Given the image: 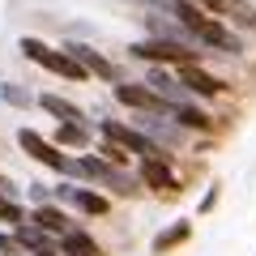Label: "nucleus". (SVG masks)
Returning <instances> with one entry per match:
<instances>
[{
    "mask_svg": "<svg viewBox=\"0 0 256 256\" xmlns=\"http://www.w3.org/2000/svg\"><path fill=\"white\" fill-rule=\"evenodd\" d=\"M18 47H22V56H26V60H34L38 68H47V73H60V77H68V82H86V77H90L82 64L73 60V56L64 52V47L56 52V47H47L43 38H34V34H26Z\"/></svg>",
    "mask_w": 256,
    "mask_h": 256,
    "instance_id": "2",
    "label": "nucleus"
},
{
    "mask_svg": "<svg viewBox=\"0 0 256 256\" xmlns=\"http://www.w3.org/2000/svg\"><path fill=\"white\" fill-rule=\"evenodd\" d=\"M56 196H60V201H73L77 210L90 214V218H107V214H111V201L102 196V192L77 188V184H56Z\"/></svg>",
    "mask_w": 256,
    "mask_h": 256,
    "instance_id": "10",
    "label": "nucleus"
},
{
    "mask_svg": "<svg viewBox=\"0 0 256 256\" xmlns=\"http://www.w3.org/2000/svg\"><path fill=\"white\" fill-rule=\"evenodd\" d=\"M77 166H82V175H77V180H94L98 184V188H107V192H116V196H137V175H128L124 166H111V162H102L98 154L94 158H77Z\"/></svg>",
    "mask_w": 256,
    "mask_h": 256,
    "instance_id": "3",
    "label": "nucleus"
},
{
    "mask_svg": "<svg viewBox=\"0 0 256 256\" xmlns=\"http://www.w3.org/2000/svg\"><path fill=\"white\" fill-rule=\"evenodd\" d=\"M137 180L146 184L150 192H166V196L180 192V180H175V171H171V158H141Z\"/></svg>",
    "mask_w": 256,
    "mask_h": 256,
    "instance_id": "8",
    "label": "nucleus"
},
{
    "mask_svg": "<svg viewBox=\"0 0 256 256\" xmlns=\"http://www.w3.org/2000/svg\"><path fill=\"white\" fill-rule=\"evenodd\" d=\"M0 98L9 102V107H30V102H34V98H30L26 90H18L13 82H4V86H0Z\"/></svg>",
    "mask_w": 256,
    "mask_h": 256,
    "instance_id": "22",
    "label": "nucleus"
},
{
    "mask_svg": "<svg viewBox=\"0 0 256 256\" xmlns=\"http://www.w3.org/2000/svg\"><path fill=\"white\" fill-rule=\"evenodd\" d=\"M132 60H146V64H201L205 60V47H192V43H175V38H146V43H132L128 47Z\"/></svg>",
    "mask_w": 256,
    "mask_h": 256,
    "instance_id": "1",
    "label": "nucleus"
},
{
    "mask_svg": "<svg viewBox=\"0 0 256 256\" xmlns=\"http://www.w3.org/2000/svg\"><path fill=\"white\" fill-rule=\"evenodd\" d=\"M180 86L192 94V98H214V94L226 90V82L214 73H205L201 64H180Z\"/></svg>",
    "mask_w": 256,
    "mask_h": 256,
    "instance_id": "11",
    "label": "nucleus"
},
{
    "mask_svg": "<svg viewBox=\"0 0 256 256\" xmlns=\"http://www.w3.org/2000/svg\"><path fill=\"white\" fill-rule=\"evenodd\" d=\"M132 128H137V132H146V137L154 141L158 150H166V154L184 146V128L171 124L166 116H137V120H132Z\"/></svg>",
    "mask_w": 256,
    "mask_h": 256,
    "instance_id": "7",
    "label": "nucleus"
},
{
    "mask_svg": "<svg viewBox=\"0 0 256 256\" xmlns=\"http://www.w3.org/2000/svg\"><path fill=\"white\" fill-rule=\"evenodd\" d=\"M13 235H18V244H22V252H47V248H60V239L56 235H47L43 226H34V222H22V226H13Z\"/></svg>",
    "mask_w": 256,
    "mask_h": 256,
    "instance_id": "14",
    "label": "nucleus"
},
{
    "mask_svg": "<svg viewBox=\"0 0 256 256\" xmlns=\"http://www.w3.org/2000/svg\"><path fill=\"white\" fill-rule=\"evenodd\" d=\"M30 222H34V226H43L47 235H56V239L73 230V218H68V214H64L60 205H52V201H47V205H38V210L30 214Z\"/></svg>",
    "mask_w": 256,
    "mask_h": 256,
    "instance_id": "13",
    "label": "nucleus"
},
{
    "mask_svg": "<svg viewBox=\"0 0 256 256\" xmlns=\"http://www.w3.org/2000/svg\"><path fill=\"white\" fill-rule=\"evenodd\" d=\"M188 235H192V222H175V226H166L162 235L154 239V256H166V252H171V248L188 244Z\"/></svg>",
    "mask_w": 256,
    "mask_h": 256,
    "instance_id": "19",
    "label": "nucleus"
},
{
    "mask_svg": "<svg viewBox=\"0 0 256 256\" xmlns=\"http://www.w3.org/2000/svg\"><path fill=\"white\" fill-rule=\"evenodd\" d=\"M116 102H124V107H132L137 111V116H166V102L158 98L154 90H150V86H137V82H116Z\"/></svg>",
    "mask_w": 256,
    "mask_h": 256,
    "instance_id": "6",
    "label": "nucleus"
},
{
    "mask_svg": "<svg viewBox=\"0 0 256 256\" xmlns=\"http://www.w3.org/2000/svg\"><path fill=\"white\" fill-rule=\"evenodd\" d=\"M56 146H68V150H90V128L86 124H56Z\"/></svg>",
    "mask_w": 256,
    "mask_h": 256,
    "instance_id": "18",
    "label": "nucleus"
},
{
    "mask_svg": "<svg viewBox=\"0 0 256 256\" xmlns=\"http://www.w3.org/2000/svg\"><path fill=\"white\" fill-rule=\"evenodd\" d=\"M60 252L64 256H98V244H94L90 230H68V235H60Z\"/></svg>",
    "mask_w": 256,
    "mask_h": 256,
    "instance_id": "17",
    "label": "nucleus"
},
{
    "mask_svg": "<svg viewBox=\"0 0 256 256\" xmlns=\"http://www.w3.org/2000/svg\"><path fill=\"white\" fill-rule=\"evenodd\" d=\"M98 132H102V141H116V146H124L128 154H137V158H171L166 150H158L146 132H137V128L124 124V120H102Z\"/></svg>",
    "mask_w": 256,
    "mask_h": 256,
    "instance_id": "5",
    "label": "nucleus"
},
{
    "mask_svg": "<svg viewBox=\"0 0 256 256\" xmlns=\"http://www.w3.org/2000/svg\"><path fill=\"white\" fill-rule=\"evenodd\" d=\"M166 116H171V124H180L184 132H214V120L205 116L201 107H192V102L188 107H171Z\"/></svg>",
    "mask_w": 256,
    "mask_h": 256,
    "instance_id": "16",
    "label": "nucleus"
},
{
    "mask_svg": "<svg viewBox=\"0 0 256 256\" xmlns=\"http://www.w3.org/2000/svg\"><path fill=\"white\" fill-rule=\"evenodd\" d=\"M30 256H56V248H47V252H30Z\"/></svg>",
    "mask_w": 256,
    "mask_h": 256,
    "instance_id": "25",
    "label": "nucleus"
},
{
    "mask_svg": "<svg viewBox=\"0 0 256 256\" xmlns=\"http://www.w3.org/2000/svg\"><path fill=\"white\" fill-rule=\"evenodd\" d=\"M64 52L73 56V60L82 64V68H86L90 77H98V82H111V86L120 82V68L107 60V56H98L94 47H86V43H64Z\"/></svg>",
    "mask_w": 256,
    "mask_h": 256,
    "instance_id": "9",
    "label": "nucleus"
},
{
    "mask_svg": "<svg viewBox=\"0 0 256 256\" xmlns=\"http://www.w3.org/2000/svg\"><path fill=\"white\" fill-rule=\"evenodd\" d=\"M205 13H214V18H230L235 26L244 30H256V4H248V0H196Z\"/></svg>",
    "mask_w": 256,
    "mask_h": 256,
    "instance_id": "12",
    "label": "nucleus"
},
{
    "mask_svg": "<svg viewBox=\"0 0 256 256\" xmlns=\"http://www.w3.org/2000/svg\"><path fill=\"white\" fill-rule=\"evenodd\" d=\"M0 256H22V244H18V235H0Z\"/></svg>",
    "mask_w": 256,
    "mask_h": 256,
    "instance_id": "23",
    "label": "nucleus"
},
{
    "mask_svg": "<svg viewBox=\"0 0 256 256\" xmlns=\"http://www.w3.org/2000/svg\"><path fill=\"white\" fill-rule=\"evenodd\" d=\"M38 107H43L52 120H60V124H86V111L77 107V102L60 98V94H43V98H38Z\"/></svg>",
    "mask_w": 256,
    "mask_h": 256,
    "instance_id": "15",
    "label": "nucleus"
},
{
    "mask_svg": "<svg viewBox=\"0 0 256 256\" xmlns=\"http://www.w3.org/2000/svg\"><path fill=\"white\" fill-rule=\"evenodd\" d=\"M0 196H18V188H13V180H4V175H0Z\"/></svg>",
    "mask_w": 256,
    "mask_h": 256,
    "instance_id": "24",
    "label": "nucleus"
},
{
    "mask_svg": "<svg viewBox=\"0 0 256 256\" xmlns=\"http://www.w3.org/2000/svg\"><path fill=\"white\" fill-rule=\"evenodd\" d=\"M0 222H9V226H22V222H26V210H22L13 196H0Z\"/></svg>",
    "mask_w": 256,
    "mask_h": 256,
    "instance_id": "21",
    "label": "nucleus"
},
{
    "mask_svg": "<svg viewBox=\"0 0 256 256\" xmlns=\"http://www.w3.org/2000/svg\"><path fill=\"white\" fill-rule=\"evenodd\" d=\"M18 146L26 150V154L34 158V162L52 166V171H60V175H82V166H77V158L60 154V146H56V141H47L43 132H34V128H22V132H18Z\"/></svg>",
    "mask_w": 256,
    "mask_h": 256,
    "instance_id": "4",
    "label": "nucleus"
},
{
    "mask_svg": "<svg viewBox=\"0 0 256 256\" xmlns=\"http://www.w3.org/2000/svg\"><path fill=\"white\" fill-rule=\"evenodd\" d=\"M98 158H102V162H111V166H124V171H128V158H132V154H128L124 146H116V141H102V146H98Z\"/></svg>",
    "mask_w": 256,
    "mask_h": 256,
    "instance_id": "20",
    "label": "nucleus"
}]
</instances>
